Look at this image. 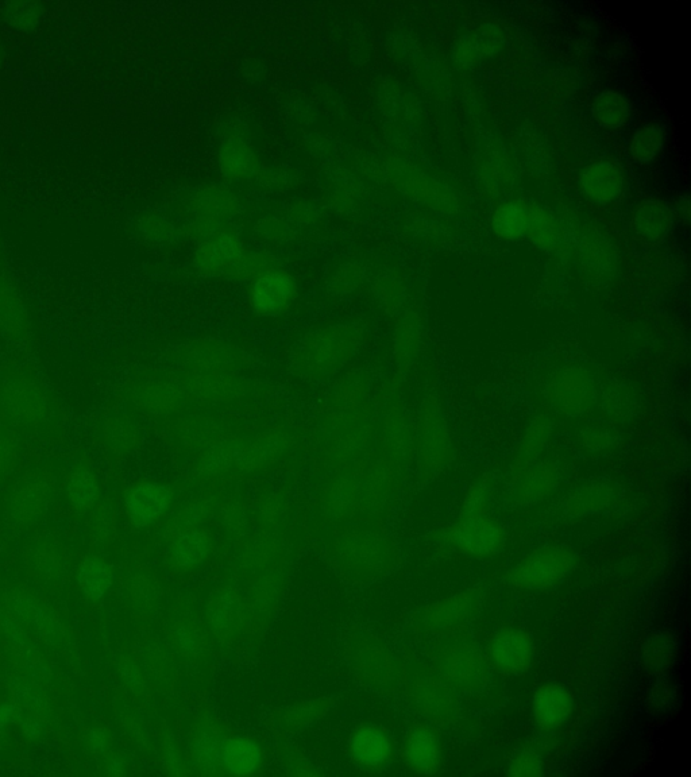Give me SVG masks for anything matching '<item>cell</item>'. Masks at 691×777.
<instances>
[{
    "mask_svg": "<svg viewBox=\"0 0 691 777\" xmlns=\"http://www.w3.org/2000/svg\"><path fill=\"white\" fill-rule=\"evenodd\" d=\"M219 760L233 775H252L260 768L262 755L253 742L233 738L219 745Z\"/></svg>",
    "mask_w": 691,
    "mask_h": 777,
    "instance_id": "cell-18",
    "label": "cell"
},
{
    "mask_svg": "<svg viewBox=\"0 0 691 777\" xmlns=\"http://www.w3.org/2000/svg\"><path fill=\"white\" fill-rule=\"evenodd\" d=\"M665 135L658 127L647 126L640 129L633 135L629 152L636 162H648L656 157V154L662 149Z\"/></svg>",
    "mask_w": 691,
    "mask_h": 777,
    "instance_id": "cell-27",
    "label": "cell"
},
{
    "mask_svg": "<svg viewBox=\"0 0 691 777\" xmlns=\"http://www.w3.org/2000/svg\"><path fill=\"white\" fill-rule=\"evenodd\" d=\"M613 492L606 485L586 486L569 498L566 512L571 518L590 516L612 505Z\"/></svg>",
    "mask_w": 691,
    "mask_h": 777,
    "instance_id": "cell-21",
    "label": "cell"
},
{
    "mask_svg": "<svg viewBox=\"0 0 691 777\" xmlns=\"http://www.w3.org/2000/svg\"><path fill=\"white\" fill-rule=\"evenodd\" d=\"M593 117L598 125L608 130L620 129L629 117V104L616 92H604L594 99Z\"/></svg>",
    "mask_w": 691,
    "mask_h": 777,
    "instance_id": "cell-23",
    "label": "cell"
},
{
    "mask_svg": "<svg viewBox=\"0 0 691 777\" xmlns=\"http://www.w3.org/2000/svg\"><path fill=\"white\" fill-rule=\"evenodd\" d=\"M297 295L295 280L283 270L257 277L250 292L253 311L262 318H276L287 312Z\"/></svg>",
    "mask_w": 691,
    "mask_h": 777,
    "instance_id": "cell-10",
    "label": "cell"
},
{
    "mask_svg": "<svg viewBox=\"0 0 691 777\" xmlns=\"http://www.w3.org/2000/svg\"><path fill=\"white\" fill-rule=\"evenodd\" d=\"M551 423L546 416H538L530 425L521 439L519 447V458L517 463L520 467L531 465L539 458L540 452L547 446L551 438Z\"/></svg>",
    "mask_w": 691,
    "mask_h": 777,
    "instance_id": "cell-24",
    "label": "cell"
},
{
    "mask_svg": "<svg viewBox=\"0 0 691 777\" xmlns=\"http://www.w3.org/2000/svg\"><path fill=\"white\" fill-rule=\"evenodd\" d=\"M67 492L73 505L88 508L98 497V485L92 475L77 473L68 482Z\"/></svg>",
    "mask_w": 691,
    "mask_h": 777,
    "instance_id": "cell-29",
    "label": "cell"
},
{
    "mask_svg": "<svg viewBox=\"0 0 691 777\" xmlns=\"http://www.w3.org/2000/svg\"><path fill=\"white\" fill-rule=\"evenodd\" d=\"M79 582L87 597L99 599L110 589L113 575L110 568L100 560L88 559L81 564Z\"/></svg>",
    "mask_w": 691,
    "mask_h": 777,
    "instance_id": "cell-26",
    "label": "cell"
},
{
    "mask_svg": "<svg viewBox=\"0 0 691 777\" xmlns=\"http://www.w3.org/2000/svg\"><path fill=\"white\" fill-rule=\"evenodd\" d=\"M144 228L150 237L156 239H171L173 235L171 224L162 222L160 219L148 220V222L144 224Z\"/></svg>",
    "mask_w": 691,
    "mask_h": 777,
    "instance_id": "cell-34",
    "label": "cell"
},
{
    "mask_svg": "<svg viewBox=\"0 0 691 777\" xmlns=\"http://www.w3.org/2000/svg\"><path fill=\"white\" fill-rule=\"evenodd\" d=\"M594 397L592 380L585 371L571 367L559 371L548 385V398L559 412L579 415L589 408Z\"/></svg>",
    "mask_w": 691,
    "mask_h": 777,
    "instance_id": "cell-11",
    "label": "cell"
},
{
    "mask_svg": "<svg viewBox=\"0 0 691 777\" xmlns=\"http://www.w3.org/2000/svg\"><path fill=\"white\" fill-rule=\"evenodd\" d=\"M419 455L428 469H442L450 462L453 442L449 425L435 402L424 405L419 420Z\"/></svg>",
    "mask_w": 691,
    "mask_h": 777,
    "instance_id": "cell-9",
    "label": "cell"
},
{
    "mask_svg": "<svg viewBox=\"0 0 691 777\" xmlns=\"http://www.w3.org/2000/svg\"><path fill=\"white\" fill-rule=\"evenodd\" d=\"M434 667L436 674L455 693H481L489 683V660L476 641L465 637L440 645L436 649Z\"/></svg>",
    "mask_w": 691,
    "mask_h": 777,
    "instance_id": "cell-3",
    "label": "cell"
},
{
    "mask_svg": "<svg viewBox=\"0 0 691 777\" xmlns=\"http://www.w3.org/2000/svg\"><path fill=\"white\" fill-rule=\"evenodd\" d=\"M413 707L427 721L453 724L459 713L457 693L436 672L419 675L409 687Z\"/></svg>",
    "mask_w": 691,
    "mask_h": 777,
    "instance_id": "cell-6",
    "label": "cell"
},
{
    "mask_svg": "<svg viewBox=\"0 0 691 777\" xmlns=\"http://www.w3.org/2000/svg\"><path fill=\"white\" fill-rule=\"evenodd\" d=\"M262 235L268 239H280L287 237L288 230L283 223L277 222V220H266L260 226Z\"/></svg>",
    "mask_w": 691,
    "mask_h": 777,
    "instance_id": "cell-35",
    "label": "cell"
},
{
    "mask_svg": "<svg viewBox=\"0 0 691 777\" xmlns=\"http://www.w3.org/2000/svg\"><path fill=\"white\" fill-rule=\"evenodd\" d=\"M246 255L242 242L233 231L220 230L203 239L196 250L195 261L200 272L207 276L235 278Z\"/></svg>",
    "mask_w": 691,
    "mask_h": 777,
    "instance_id": "cell-7",
    "label": "cell"
},
{
    "mask_svg": "<svg viewBox=\"0 0 691 777\" xmlns=\"http://www.w3.org/2000/svg\"><path fill=\"white\" fill-rule=\"evenodd\" d=\"M359 282H361V272L357 266L350 265L339 270L337 276L334 277L333 284H331V291L335 295H345V293L355 291Z\"/></svg>",
    "mask_w": 691,
    "mask_h": 777,
    "instance_id": "cell-32",
    "label": "cell"
},
{
    "mask_svg": "<svg viewBox=\"0 0 691 777\" xmlns=\"http://www.w3.org/2000/svg\"><path fill=\"white\" fill-rule=\"evenodd\" d=\"M419 335L411 327H403L396 335L397 358L408 361L418 349Z\"/></svg>",
    "mask_w": 691,
    "mask_h": 777,
    "instance_id": "cell-33",
    "label": "cell"
},
{
    "mask_svg": "<svg viewBox=\"0 0 691 777\" xmlns=\"http://www.w3.org/2000/svg\"><path fill=\"white\" fill-rule=\"evenodd\" d=\"M350 752L362 767L378 768L388 764L393 748L388 734L373 726H364L351 736Z\"/></svg>",
    "mask_w": 691,
    "mask_h": 777,
    "instance_id": "cell-17",
    "label": "cell"
},
{
    "mask_svg": "<svg viewBox=\"0 0 691 777\" xmlns=\"http://www.w3.org/2000/svg\"><path fill=\"white\" fill-rule=\"evenodd\" d=\"M579 188L593 203H613L627 188V176L621 166L613 162H596L586 166L579 175Z\"/></svg>",
    "mask_w": 691,
    "mask_h": 777,
    "instance_id": "cell-12",
    "label": "cell"
},
{
    "mask_svg": "<svg viewBox=\"0 0 691 777\" xmlns=\"http://www.w3.org/2000/svg\"><path fill=\"white\" fill-rule=\"evenodd\" d=\"M574 550L561 545L539 548L508 571L507 583L517 590L539 591L559 585L577 567Z\"/></svg>",
    "mask_w": 691,
    "mask_h": 777,
    "instance_id": "cell-4",
    "label": "cell"
},
{
    "mask_svg": "<svg viewBox=\"0 0 691 777\" xmlns=\"http://www.w3.org/2000/svg\"><path fill=\"white\" fill-rule=\"evenodd\" d=\"M404 759L413 772L432 775L440 768V744L434 729L415 725L409 730L404 745Z\"/></svg>",
    "mask_w": 691,
    "mask_h": 777,
    "instance_id": "cell-16",
    "label": "cell"
},
{
    "mask_svg": "<svg viewBox=\"0 0 691 777\" xmlns=\"http://www.w3.org/2000/svg\"><path fill=\"white\" fill-rule=\"evenodd\" d=\"M172 494L161 483L148 482L133 487L126 497V512L131 523L145 527L160 518L171 504Z\"/></svg>",
    "mask_w": 691,
    "mask_h": 777,
    "instance_id": "cell-15",
    "label": "cell"
},
{
    "mask_svg": "<svg viewBox=\"0 0 691 777\" xmlns=\"http://www.w3.org/2000/svg\"><path fill=\"white\" fill-rule=\"evenodd\" d=\"M192 208L199 218L220 222L238 211V203L235 197L225 189L207 188L196 195L192 201Z\"/></svg>",
    "mask_w": 691,
    "mask_h": 777,
    "instance_id": "cell-20",
    "label": "cell"
},
{
    "mask_svg": "<svg viewBox=\"0 0 691 777\" xmlns=\"http://www.w3.org/2000/svg\"><path fill=\"white\" fill-rule=\"evenodd\" d=\"M508 775L513 777H539L543 775V761L535 751L527 749L513 757Z\"/></svg>",
    "mask_w": 691,
    "mask_h": 777,
    "instance_id": "cell-30",
    "label": "cell"
},
{
    "mask_svg": "<svg viewBox=\"0 0 691 777\" xmlns=\"http://www.w3.org/2000/svg\"><path fill=\"white\" fill-rule=\"evenodd\" d=\"M482 593L478 589L459 591L431 603L419 613V626L424 632L447 635L465 626L480 613Z\"/></svg>",
    "mask_w": 691,
    "mask_h": 777,
    "instance_id": "cell-5",
    "label": "cell"
},
{
    "mask_svg": "<svg viewBox=\"0 0 691 777\" xmlns=\"http://www.w3.org/2000/svg\"><path fill=\"white\" fill-rule=\"evenodd\" d=\"M359 339L361 336L357 330L350 326H334L316 331L307 335L296 347L291 369L296 376L303 378L331 376L353 358Z\"/></svg>",
    "mask_w": 691,
    "mask_h": 777,
    "instance_id": "cell-2",
    "label": "cell"
},
{
    "mask_svg": "<svg viewBox=\"0 0 691 777\" xmlns=\"http://www.w3.org/2000/svg\"><path fill=\"white\" fill-rule=\"evenodd\" d=\"M489 663L505 675H521L530 670L535 645L530 633L519 628H504L489 643Z\"/></svg>",
    "mask_w": 691,
    "mask_h": 777,
    "instance_id": "cell-8",
    "label": "cell"
},
{
    "mask_svg": "<svg viewBox=\"0 0 691 777\" xmlns=\"http://www.w3.org/2000/svg\"><path fill=\"white\" fill-rule=\"evenodd\" d=\"M446 543L461 554L489 558L503 551L505 529L488 512V490L474 486L467 494L461 517L445 532Z\"/></svg>",
    "mask_w": 691,
    "mask_h": 777,
    "instance_id": "cell-1",
    "label": "cell"
},
{
    "mask_svg": "<svg viewBox=\"0 0 691 777\" xmlns=\"http://www.w3.org/2000/svg\"><path fill=\"white\" fill-rule=\"evenodd\" d=\"M573 697L565 687L547 683L535 691L532 715L539 729L554 732L565 725L573 713Z\"/></svg>",
    "mask_w": 691,
    "mask_h": 777,
    "instance_id": "cell-14",
    "label": "cell"
},
{
    "mask_svg": "<svg viewBox=\"0 0 691 777\" xmlns=\"http://www.w3.org/2000/svg\"><path fill=\"white\" fill-rule=\"evenodd\" d=\"M494 228L505 239L523 238L531 230L530 215L517 204H507L494 216Z\"/></svg>",
    "mask_w": 691,
    "mask_h": 777,
    "instance_id": "cell-25",
    "label": "cell"
},
{
    "mask_svg": "<svg viewBox=\"0 0 691 777\" xmlns=\"http://www.w3.org/2000/svg\"><path fill=\"white\" fill-rule=\"evenodd\" d=\"M220 168L231 179H242L252 175L256 168V157L242 139L231 138L220 150Z\"/></svg>",
    "mask_w": 691,
    "mask_h": 777,
    "instance_id": "cell-22",
    "label": "cell"
},
{
    "mask_svg": "<svg viewBox=\"0 0 691 777\" xmlns=\"http://www.w3.org/2000/svg\"><path fill=\"white\" fill-rule=\"evenodd\" d=\"M558 483L559 471L550 462L520 467L512 485V500L521 506L538 504L554 493Z\"/></svg>",
    "mask_w": 691,
    "mask_h": 777,
    "instance_id": "cell-13",
    "label": "cell"
},
{
    "mask_svg": "<svg viewBox=\"0 0 691 777\" xmlns=\"http://www.w3.org/2000/svg\"><path fill=\"white\" fill-rule=\"evenodd\" d=\"M207 552V540L200 532H189L180 537L175 545L176 562L181 566H193L204 558Z\"/></svg>",
    "mask_w": 691,
    "mask_h": 777,
    "instance_id": "cell-28",
    "label": "cell"
},
{
    "mask_svg": "<svg viewBox=\"0 0 691 777\" xmlns=\"http://www.w3.org/2000/svg\"><path fill=\"white\" fill-rule=\"evenodd\" d=\"M633 227L647 239H659L671 227V214L665 206L656 201H643L632 214Z\"/></svg>",
    "mask_w": 691,
    "mask_h": 777,
    "instance_id": "cell-19",
    "label": "cell"
},
{
    "mask_svg": "<svg viewBox=\"0 0 691 777\" xmlns=\"http://www.w3.org/2000/svg\"><path fill=\"white\" fill-rule=\"evenodd\" d=\"M37 11L36 5H32V3H14L7 10L9 23L10 25L17 26L18 29H30L38 21Z\"/></svg>",
    "mask_w": 691,
    "mask_h": 777,
    "instance_id": "cell-31",
    "label": "cell"
}]
</instances>
